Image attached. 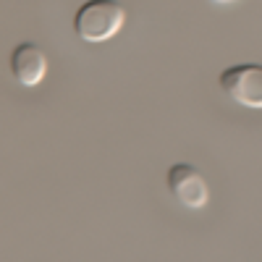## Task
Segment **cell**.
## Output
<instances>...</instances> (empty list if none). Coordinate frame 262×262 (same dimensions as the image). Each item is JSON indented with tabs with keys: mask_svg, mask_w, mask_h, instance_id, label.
Instances as JSON below:
<instances>
[{
	"mask_svg": "<svg viewBox=\"0 0 262 262\" xmlns=\"http://www.w3.org/2000/svg\"><path fill=\"white\" fill-rule=\"evenodd\" d=\"M8 69L21 86H37L48 74V55L37 42H18L11 50Z\"/></svg>",
	"mask_w": 262,
	"mask_h": 262,
	"instance_id": "277c9868",
	"label": "cell"
},
{
	"mask_svg": "<svg viewBox=\"0 0 262 262\" xmlns=\"http://www.w3.org/2000/svg\"><path fill=\"white\" fill-rule=\"evenodd\" d=\"M168 191L173 194V200L189 210H200L210 200V186L200 168L191 163H173L165 173Z\"/></svg>",
	"mask_w": 262,
	"mask_h": 262,
	"instance_id": "3957f363",
	"label": "cell"
},
{
	"mask_svg": "<svg viewBox=\"0 0 262 262\" xmlns=\"http://www.w3.org/2000/svg\"><path fill=\"white\" fill-rule=\"evenodd\" d=\"M126 8L118 0H86L74 13V32L84 42H105L121 32Z\"/></svg>",
	"mask_w": 262,
	"mask_h": 262,
	"instance_id": "6da1fadb",
	"label": "cell"
},
{
	"mask_svg": "<svg viewBox=\"0 0 262 262\" xmlns=\"http://www.w3.org/2000/svg\"><path fill=\"white\" fill-rule=\"evenodd\" d=\"M217 86L236 105L262 111V63H233L221 71Z\"/></svg>",
	"mask_w": 262,
	"mask_h": 262,
	"instance_id": "7a4b0ae2",
	"label": "cell"
},
{
	"mask_svg": "<svg viewBox=\"0 0 262 262\" xmlns=\"http://www.w3.org/2000/svg\"><path fill=\"white\" fill-rule=\"evenodd\" d=\"M207 3H212V6H226V3H236V0H207Z\"/></svg>",
	"mask_w": 262,
	"mask_h": 262,
	"instance_id": "5b68a950",
	"label": "cell"
}]
</instances>
